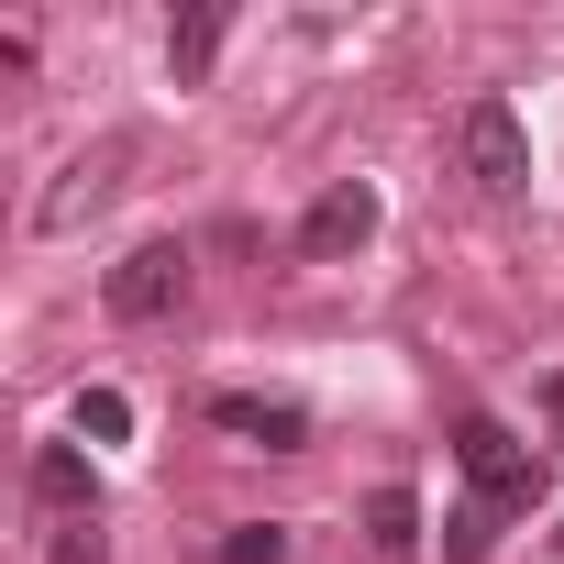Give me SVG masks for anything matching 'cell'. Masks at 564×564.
I'll use <instances>...</instances> for the list:
<instances>
[{
  "mask_svg": "<svg viewBox=\"0 0 564 564\" xmlns=\"http://www.w3.org/2000/svg\"><path fill=\"white\" fill-rule=\"evenodd\" d=\"M454 465H465V487H476L487 509H531V498H542V443H520V432L487 421V410L454 432Z\"/></svg>",
  "mask_w": 564,
  "mask_h": 564,
  "instance_id": "6da1fadb",
  "label": "cell"
},
{
  "mask_svg": "<svg viewBox=\"0 0 564 564\" xmlns=\"http://www.w3.org/2000/svg\"><path fill=\"white\" fill-rule=\"evenodd\" d=\"M465 177L487 188V199H520L531 188V133H520V111L487 89V100H465Z\"/></svg>",
  "mask_w": 564,
  "mask_h": 564,
  "instance_id": "7a4b0ae2",
  "label": "cell"
},
{
  "mask_svg": "<svg viewBox=\"0 0 564 564\" xmlns=\"http://www.w3.org/2000/svg\"><path fill=\"white\" fill-rule=\"evenodd\" d=\"M177 300H188V243L177 232H155L111 265V322H166Z\"/></svg>",
  "mask_w": 564,
  "mask_h": 564,
  "instance_id": "3957f363",
  "label": "cell"
},
{
  "mask_svg": "<svg viewBox=\"0 0 564 564\" xmlns=\"http://www.w3.org/2000/svg\"><path fill=\"white\" fill-rule=\"evenodd\" d=\"M355 243H377V188H366V177H344V188H322V199L300 210V254H311V265H333V254H355Z\"/></svg>",
  "mask_w": 564,
  "mask_h": 564,
  "instance_id": "277c9868",
  "label": "cell"
},
{
  "mask_svg": "<svg viewBox=\"0 0 564 564\" xmlns=\"http://www.w3.org/2000/svg\"><path fill=\"white\" fill-rule=\"evenodd\" d=\"M210 421L243 432V443H265V454H300V443H311V410H300V399H265V388H221Z\"/></svg>",
  "mask_w": 564,
  "mask_h": 564,
  "instance_id": "5b68a950",
  "label": "cell"
},
{
  "mask_svg": "<svg viewBox=\"0 0 564 564\" xmlns=\"http://www.w3.org/2000/svg\"><path fill=\"white\" fill-rule=\"evenodd\" d=\"M34 509H56L67 531H78V520H100V476H89V454H78V443H45V454H34Z\"/></svg>",
  "mask_w": 564,
  "mask_h": 564,
  "instance_id": "8992f818",
  "label": "cell"
},
{
  "mask_svg": "<svg viewBox=\"0 0 564 564\" xmlns=\"http://www.w3.org/2000/svg\"><path fill=\"white\" fill-rule=\"evenodd\" d=\"M111 166H122V144H100V155H78V166H67V177H56L45 199H34V221H45V232H78V221H89V210L111 199Z\"/></svg>",
  "mask_w": 564,
  "mask_h": 564,
  "instance_id": "52a82bcc",
  "label": "cell"
},
{
  "mask_svg": "<svg viewBox=\"0 0 564 564\" xmlns=\"http://www.w3.org/2000/svg\"><path fill=\"white\" fill-rule=\"evenodd\" d=\"M366 542H377L388 564H410V553H421V498H410V487H377V498H366Z\"/></svg>",
  "mask_w": 564,
  "mask_h": 564,
  "instance_id": "ba28073f",
  "label": "cell"
},
{
  "mask_svg": "<svg viewBox=\"0 0 564 564\" xmlns=\"http://www.w3.org/2000/svg\"><path fill=\"white\" fill-rule=\"evenodd\" d=\"M210 56H221V12L199 0V12L166 23V67H177V78H210Z\"/></svg>",
  "mask_w": 564,
  "mask_h": 564,
  "instance_id": "9c48e42d",
  "label": "cell"
},
{
  "mask_svg": "<svg viewBox=\"0 0 564 564\" xmlns=\"http://www.w3.org/2000/svg\"><path fill=\"white\" fill-rule=\"evenodd\" d=\"M498 520H509V509H487V498H465V509L443 520V564H487V542H498Z\"/></svg>",
  "mask_w": 564,
  "mask_h": 564,
  "instance_id": "30bf717a",
  "label": "cell"
},
{
  "mask_svg": "<svg viewBox=\"0 0 564 564\" xmlns=\"http://www.w3.org/2000/svg\"><path fill=\"white\" fill-rule=\"evenodd\" d=\"M210 564H289V531H276V520H232L210 542Z\"/></svg>",
  "mask_w": 564,
  "mask_h": 564,
  "instance_id": "8fae6325",
  "label": "cell"
},
{
  "mask_svg": "<svg viewBox=\"0 0 564 564\" xmlns=\"http://www.w3.org/2000/svg\"><path fill=\"white\" fill-rule=\"evenodd\" d=\"M133 432V399L122 388H78V443H122Z\"/></svg>",
  "mask_w": 564,
  "mask_h": 564,
  "instance_id": "7c38bea8",
  "label": "cell"
},
{
  "mask_svg": "<svg viewBox=\"0 0 564 564\" xmlns=\"http://www.w3.org/2000/svg\"><path fill=\"white\" fill-rule=\"evenodd\" d=\"M56 564H100V520H78V531L56 542Z\"/></svg>",
  "mask_w": 564,
  "mask_h": 564,
  "instance_id": "4fadbf2b",
  "label": "cell"
},
{
  "mask_svg": "<svg viewBox=\"0 0 564 564\" xmlns=\"http://www.w3.org/2000/svg\"><path fill=\"white\" fill-rule=\"evenodd\" d=\"M553 421H564V377H553Z\"/></svg>",
  "mask_w": 564,
  "mask_h": 564,
  "instance_id": "5bb4252c",
  "label": "cell"
}]
</instances>
